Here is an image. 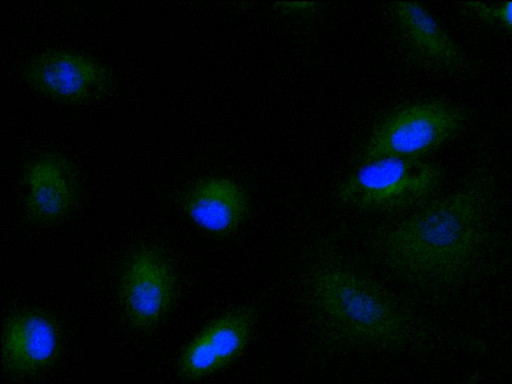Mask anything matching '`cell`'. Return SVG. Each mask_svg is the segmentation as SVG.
Listing matches in <instances>:
<instances>
[{
    "mask_svg": "<svg viewBox=\"0 0 512 384\" xmlns=\"http://www.w3.org/2000/svg\"><path fill=\"white\" fill-rule=\"evenodd\" d=\"M305 298L316 325L340 344L394 348L410 336V320L394 298L346 265L323 262L312 268Z\"/></svg>",
    "mask_w": 512,
    "mask_h": 384,
    "instance_id": "obj_2",
    "label": "cell"
},
{
    "mask_svg": "<svg viewBox=\"0 0 512 384\" xmlns=\"http://www.w3.org/2000/svg\"><path fill=\"white\" fill-rule=\"evenodd\" d=\"M388 12L402 47L414 62L447 75L468 71L469 62L461 47L424 5L391 2Z\"/></svg>",
    "mask_w": 512,
    "mask_h": 384,
    "instance_id": "obj_5",
    "label": "cell"
},
{
    "mask_svg": "<svg viewBox=\"0 0 512 384\" xmlns=\"http://www.w3.org/2000/svg\"><path fill=\"white\" fill-rule=\"evenodd\" d=\"M467 121L465 110L442 100H423L390 113L372 132L359 162L386 157L424 160L451 141Z\"/></svg>",
    "mask_w": 512,
    "mask_h": 384,
    "instance_id": "obj_3",
    "label": "cell"
},
{
    "mask_svg": "<svg viewBox=\"0 0 512 384\" xmlns=\"http://www.w3.org/2000/svg\"><path fill=\"white\" fill-rule=\"evenodd\" d=\"M249 209L248 196L236 181L210 177L200 181L185 199V211L202 230L219 236L236 231Z\"/></svg>",
    "mask_w": 512,
    "mask_h": 384,
    "instance_id": "obj_10",
    "label": "cell"
},
{
    "mask_svg": "<svg viewBox=\"0 0 512 384\" xmlns=\"http://www.w3.org/2000/svg\"><path fill=\"white\" fill-rule=\"evenodd\" d=\"M59 345V331L50 317L36 311L19 312L3 329V363L12 374H35L55 359Z\"/></svg>",
    "mask_w": 512,
    "mask_h": 384,
    "instance_id": "obj_9",
    "label": "cell"
},
{
    "mask_svg": "<svg viewBox=\"0 0 512 384\" xmlns=\"http://www.w3.org/2000/svg\"><path fill=\"white\" fill-rule=\"evenodd\" d=\"M490 192V175L473 174L446 197L382 234V256L396 270L415 277L458 272L486 237Z\"/></svg>",
    "mask_w": 512,
    "mask_h": 384,
    "instance_id": "obj_1",
    "label": "cell"
},
{
    "mask_svg": "<svg viewBox=\"0 0 512 384\" xmlns=\"http://www.w3.org/2000/svg\"><path fill=\"white\" fill-rule=\"evenodd\" d=\"M441 180L442 171L432 162L386 157L360 163L339 184L337 197L361 210L397 212L427 199Z\"/></svg>",
    "mask_w": 512,
    "mask_h": 384,
    "instance_id": "obj_4",
    "label": "cell"
},
{
    "mask_svg": "<svg viewBox=\"0 0 512 384\" xmlns=\"http://www.w3.org/2000/svg\"><path fill=\"white\" fill-rule=\"evenodd\" d=\"M174 277L164 256L141 248L128 259L121 280V300L130 323L141 329L157 324L174 297Z\"/></svg>",
    "mask_w": 512,
    "mask_h": 384,
    "instance_id": "obj_6",
    "label": "cell"
},
{
    "mask_svg": "<svg viewBox=\"0 0 512 384\" xmlns=\"http://www.w3.org/2000/svg\"><path fill=\"white\" fill-rule=\"evenodd\" d=\"M462 6L478 21L512 34V1L464 2Z\"/></svg>",
    "mask_w": 512,
    "mask_h": 384,
    "instance_id": "obj_12",
    "label": "cell"
},
{
    "mask_svg": "<svg viewBox=\"0 0 512 384\" xmlns=\"http://www.w3.org/2000/svg\"><path fill=\"white\" fill-rule=\"evenodd\" d=\"M28 211L40 222L62 218L75 199V182L66 163L52 155L35 160L26 172Z\"/></svg>",
    "mask_w": 512,
    "mask_h": 384,
    "instance_id": "obj_11",
    "label": "cell"
},
{
    "mask_svg": "<svg viewBox=\"0 0 512 384\" xmlns=\"http://www.w3.org/2000/svg\"><path fill=\"white\" fill-rule=\"evenodd\" d=\"M27 78L40 92L62 100H82L105 87L103 66L83 54L58 50L36 57L26 70Z\"/></svg>",
    "mask_w": 512,
    "mask_h": 384,
    "instance_id": "obj_8",
    "label": "cell"
},
{
    "mask_svg": "<svg viewBox=\"0 0 512 384\" xmlns=\"http://www.w3.org/2000/svg\"><path fill=\"white\" fill-rule=\"evenodd\" d=\"M254 326L255 313L248 307L213 320L183 351L178 363L181 375L199 379L236 359L249 343Z\"/></svg>",
    "mask_w": 512,
    "mask_h": 384,
    "instance_id": "obj_7",
    "label": "cell"
},
{
    "mask_svg": "<svg viewBox=\"0 0 512 384\" xmlns=\"http://www.w3.org/2000/svg\"><path fill=\"white\" fill-rule=\"evenodd\" d=\"M289 12H301L312 9L314 3H280Z\"/></svg>",
    "mask_w": 512,
    "mask_h": 384,
    "instance_id": "obj_13",
    "label": "cell"
}]
</instances>
